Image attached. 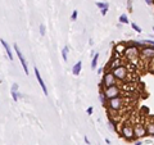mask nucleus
I'll list each match as a JSON object with an SVG mask.
<instances>
[{"label": "nucleus", "instance_id": "obj_23", "mask_svg": "<svg viewBox=\"0 0 154 145\" xmlns=\"http://www.w3.org/2000/svg\"><path fill=\"white\" fill-rule=\"evenodd\" d=\"M127 8L130 12H132V0H127Z\"/></svg>", "mask_w": 154, "mask_h": 145}, {"label": "nucleus", "instance_id": "obj_27", "mask_svg": "<svg viewBox=\"0 0 154 145\" xmlns=\"http://www.w3.org/2000/svg\"><path fill=\"white\" fill-rule=\"evenodd\" d=\"M108 9H109V8H104V9H101V10H100L101 16H106V14H107V12H108Z\"/></svg>", "mask_w": 154, "mask_h": 145}, {"label": "nucleus", "instance_id": "obj_31", "mask_svg": "<svg viewBox=\"0 0 154 145\" xmlns=\"http://www.w3.org/2000/svg\"><path fill=\"white\" fill-rule=\"evenodd\" d=\"M101 72H103V68H98V75H100Z\"/></svg>", "mask_w": 154, "mask_h": 145}, {"label": "nucleus", "instance_id": "obj_21", "mask_svg": "<svg viewBox=\"0 0 154 145\" xmlns=\"http://www.w3.org/2000/svg\"><path fill=\"white\" fill-rule=\"evenodd\" d=\"M131 27L134 28V30L136 31V32H139V34H141L143 32V30H141V27H139L138 24H136L135 22H131Z\"/></svg>", "mask_w": 154, "mask_h": 145}, {"label": "nucleus", "instance_id": "obj_19", "mask_svg": "<svg viewBox=\"0 0 154 145\" xmlns=\"http://www.w3.org/2000/svg\"><path fill=\"white\" fill-rule=\"evenodd\" d=\"M10 94H12V98H13V100L16 101H18V99H19V96H21V94L18 93V91H10Z\"/></svg>", "mask_w": 154, "mask_h": 145}, {"label": "nucleus", "instance_id": "obj_20", "mask_svg": "<svg viewBox=\"0 0 154 145\" xmlns=\"http://www.w3.org/2000/svg\"><path fill=\"white\" fill-rule=\"evenodd\" d=\"M96 6H98V8H100V10H101V9H104V8H109V4H108V3L96 1Z\"/></svg>", "mask_w": 154, "mask_h": 145}, {"label": "nucleus", "instance_id": "obj_32", "mask_svg": "<svg viewBox=\"0 0 154 145\" xmlns=\"http://www.w3.org/2000/svg\"><path fill=\"white\" fill-rule=\"evenodd\" d=\"M135 145H143V143H141V141H136Z\"/></svg>", "mask_w": 154, "mask_h": 145}, {"label": "nucleus", "instance_id": "obj_25", "mask_svg": "<svg viewBox=\"0 0 154 145\" xmlns=\"http://www.w3.org/2000/svg\"><path fill=\"white\" fill-rule=\"evenodd\" d=\"M76 18H77V10H73V12H72V16H71V19H72V21H76Z\"/></svg>", "mask_w": 154, "mask_h": 145}, {"label": "nucleus", "instance_id": "obj_6", "mask_svg": "<svg viewBox=\"0 0 154 145\" xmlns=\"http://www.w3.org/2000/svg\"><path fill=\"white\" fill-rule=\"evenodd\" d=\"M140 54H141L143 58L150 61V59L154 58V46L153 45H145V46L140 50Z\"/></svg>", "mask_w": 154, "mask_h": 145}, {"label": "nucleus", "instance_id": "obj_8", "mask_svg": "<svg viewBox=\"0 0 154 145\" xmlns=\"http://www.w3.org/2000/svg\"><path fill=\"white\" fill-rule=\"evenodd\" d=\"M14 50H16V54H17V56H18V59H19L21 64H22V67H23L24 73H26V75H29V67H27V63H26V61H24V58H23L22 53H21V50H19V46L16 44V42H14Z\"/></svg>", "mask_w": 154, "mask_h": 145}, {"label": "nucleus", "instance_id": "obj_16", "mask_svg": "<svg viewBox=\"0 0 154 145\" xmlns=\"http://www.w3.org/2000/svg\"><path fill=\"white\" fill-rule=\"evenodd\" d=\"M99 98H100V101H101V104H103V105H107L108 100H107L106 95H104V91H103V89H101V90H100V93H99Z\"/></svg>", "mask_w": 154, "mask_h": 145}, {"label": "nucleus", "instance_id": "obj_3", "mask_svg": "<svg viewBox=\"0 0 154 145\" xmlns=\"http://www.w3.org/2000/svg\"><path fill=\"white\" fill-rule=\"evenodd\" d=\"M111 72L113 73L116 80H118V81H123V80H126V77H127V68L123 66L114 67V68H112Z\"/></svg>", "mask_w": 154, "mask_h": 145}, {"label": "nucleus", "instance_id": "obj_22", "mask_svg": "<svg viewBox=\"0 0 154 145\" xmlns=\"http://www.w3.org/2000/svg\"><path fill=\"white\" fill-rule=\"evenodd\" d=\"M40 35L41 36H44L45 35V26L44 24H40Z\"/></svg>", "mask_w": 154, "mask_h": 145}, {"label": "nucleus", "instance_id": "obj_15", "mask_svg": "<svg viewBox=\"0 0 154 145\" xmlns=\"http://www.w3.org/2000/svg\"><path fill=\"white\" fill-rule=\"evenodd\" d=\"M98 59H99V53L94 54L93 56V61H91V69H95L96 66H98Z\"/></svg>", "mask_w": 154, "mask_h": 145}, {"label": "nucleus", "instance_id": "obj_7", "mask_svg": "<svg viewBox=\"0 0 154 145\" xmlns=\"http://www.w3.org/2000/svg\"><path fill=\"white\" fill-rule=\"evenodd\" d=\"M134 130H135V136L136 139L138 137H144L148 135V132H146V127L143 125V123H136L134 126Z\"/></svg>", "mask_w": 154, "mask_h": 145}, {"label": "nucleus", "instance_id": "obj_2", "mask_svg": "<svg viewBox=\"0 0 154 145\" xmlns=\"http://www.w3.org/2000/svg\"><path fill=\"white\" fill-rule=\"evenodd\" d=\"M101 85H103V89H108V87H112L114 85H117V80H116L114 75L112 72H106L103 76V80H101Z\"/></svg>", "mask_w": 154, "mask_h": 145}, {"label": "nucleus", "instance_id": "obj_4", "mask_svg": "<svg viewBox=\"0 0 154 145\" xmlns=\"http://www.w3.org/2000/svg\"><path fill=\"white\" fill-rule=\"evenodd\" d=\"M103 91H104V95H106L107 100L118 98L121 95V89L117 85H114V86H112V87H108V89H103Z\"/></svg>", "mask_w": 154, "mask_h": 145}, {"label": "nucleus", "instance_id": "obj_18", "mask_svg": "<svg viewBox=\"0 0 154 145\" xmlns=\"http://www.w3.org/2000/svg\"><path fill=\"white\" fill-rule=\"evenodd\" d=\"M118 22H121V23H123V24L128 23V18H127V16H126V14H121L120 18H118Z\"/></svg>", "mask_w": 154, "mask_h": 145}, {"label": "nucleus", "instance_id": "obj_26", "mask_svg": "<svg viewBox=\"0 0 154 145\" xmlns=\"http://www.w3.org/2000/svg\"><path fill=\"white\" fill-rule=\"evenodd\" d=\"M93 112H94V108H93V107H89V108H87V111H86V113H87L89 116H91Z\"/></svg>", "mask_w": 154, "mask_h": 145}, {"label": "nucleus", "instance_id": "obj_13", "mask_svg": "<svg viewBox=\"0 0 154 145\" xmlns=\"http://www.w3.org/2000/svg\"><path fill=\"white\" fill-rule=\"evenodd\" d=\"M145 127H146V132H148V135L154 137V121L153 122H148Z\"/></svg>", "mask_w": 154, "mask_h": 145}, {"label": "nucleus", "instance_id": "obj_11", "mask_svg": "<svg viewBox=\"0 0 154 145\" xmlns=\"http://www.w3.org/2000/svg\"><path fill=\"white\" fill-rule=\"evenodd\" d=\"M0 42H1V45L4 46L5 51H6V55H8V58L10 59V61H13V59H14V56H13V53H12V50H10V46L8 45V42H6L4 39H1V40H0Z\"/></svg>", "mask_w": 154, "mask_h": 145}, {"label": "nucleus", "instance_id": "obj_34", "mask_svg": "<svg viewBox=\"0 0 154 145\" xmlns=\"http://www.w3.org/2000/svg\"><path fill=\"white\" fill-rule=\"evenodd\" d=\"M153 31H154V27H153Z\"/></svg>", "mask_w": 154, "mask_h": 145}, {"label": "nucleus", "instance_id": "obj_5", "mask_svg": "<svg viewBox=\"0 0 154 145\" xmlns=\"http://www.w3.org/2000/svg\"><path fill=\"white\" fill-rule=\"evenodd\" d=\"M107 104H108V108H109L111 111L118 112L122 107H123V99H122L121 96L114 98V99H111V100H108Z\"/></svg>", "mask_w": 154, "mask_h": 145}, {"label": "nucleus", "instance_id": "obj_28", "mask_svg": "<svg viewBox=\"0 0 154 145\" xmlns=\"http://www.w3.org/2000/svg\"><path fill=\"white\" fill-rule=\"evenodd\" d=\"M145 3L148 5H154V0H145Z\"/></svg>", "mask_w": 154, "mask_h": 145}, {"label": "nucleus", "instance_id": "obj_30", "mask_svg": "<svg viewBox=\"0 0 154 145\" xmlns=\"http://www.w3.org/2000/svg\"><path fill=\"white\" fill-rule=\"evenodd\" d=\"M83 140H85V143H86L87 145H89V144H90V141H89V139H87V137H86V136H85V137H83Z\"/></svg>", "mask_w": 154, "mask_h": 145}, {"label": "nucleus", "instance_id": "obj_33", "mask_svg": "<svg viewBox=\"0 0 154 145\" xmlns=\"http://www.w3.org/2000/svg\"><path fill=\"white\" fill-rule=\"evenodd\" d=\"M106 143H107L108 145H109V144H111V140H109V139H108V137H107V139H106Z\"/></svg>", "mask_w": 154, "mask_h": 145}, {"label": "nucleus", "instance_id": "obj_29", "mask_svg": "<svg viewBox=\"0 0 154 145\" xmlns=\"http://www.w3.org/2000/svg\"><path fill=\"white\" fill-rule=\"evenodd\" d=\"M149 64L152 66V67H154V58H153V59H150V61H149Z\"/></svg>", "mask_w": 154, "mask_h": 145}, {"label": "nucleus", "instance_id": "obj_17", "mask_svg": "<svg viewBox=\"0 0 154 145\" xmlns=\"http://www.w3.org/2000/svg\"><path fill=\"white\" fill-rule=\"evenodd\" d=\"M68 46H64L62 49V58H63V61L64 62H67V54H68Z\"/></svg>", "mask_w": 154, "mask_h": 145}, {"label": "nucleus", "instance_id": "obj_14", "mask_svg": "<svg viewBox=\"0 0 154 145\" xmlns=\"http://www.w3.org/2000/svg\"><path fill=\"white\" fill-rule=\"evenodd\" d=\"M108 126H109V129H111V130H113V131H118L117 122H116L114 119H112V118H108Z\"/></svg>", "mask_w": 154, "mask_h": 145}, {"label": "nucleus", "instance_id": "obj_10", "mask_svg": "<svg viewBox=\"0 0 154 145\" xmlns=\"http://www.w3.org/2000/svg\"><path fill=\"white\" fill-rule=\"evenodd\" d=\"M35 76H36V80H37L38 85H40V87H41V89H43V93H44L45 95H48V89H46V86H45L43 77L40 76V72H38V69L36 68V67H35Z\"/></svg>", "mask_w": 154, "mask_h": 145}, {"label": "nucleus", "instance_id": "obj_24", "mask_svg": "<svg viewBox=\"0 0 154 145\" xmlns=\"http://www.w3.org/2000/svg\"><path fill=\"white\" fill-rule=\"evenodd\" d=\"M10 91H18V84H13L12 85V89Z\"/></svg>", "mask_w": 154, "mask_h": 145}, {"label": "nucleus", "instance_id": "obj_12", "mask_svg": "<svg viewBox=\"0 0 154 145\" xmlns=\"http://www.w3.org/2000/svg\"><path fill=\"white\" fill-rule=\"evenodd\" d=\"M81 69H82V62H81V61H78L75 66H73V68H72V73H73L75 76H78L80 73H81Z\"/></svg>", "mask_w": 154, "mask_h": 145}, {"label": "nucleus", "instance_id": "obj_1", "mask_svg": "<svg viewBox=\"0 0 154 145\" xmlns=\"http://www.w3.org/2000/svg\"><path fill=\"white\" fill-rule=\"evenodd\" d=\"M121 135L123 136L127 141H132V140L136 139V136H135V130H134V127L130 125V122H126L125 125L122 126V129H121Z\"/></svg>", "mask_w": 154, "mask_h": 145}, {"label": "nucleus", "instance_id": "obj_9", "mask_svg": "<svg viewBox=\"0 0 154 145\" xmlns=\"http://www.w3.org/2000/svg\"><path fill=\"white\" fill-rule=\"evenodd\" d=\"M139 53H140V50L135 46V45H131V46H128V48L125 50V54H126V56H127L128 59L136 58V56L139 55Z\"/></svg>", "mask_w": 154, "mask_h": 145}]
</instances>
